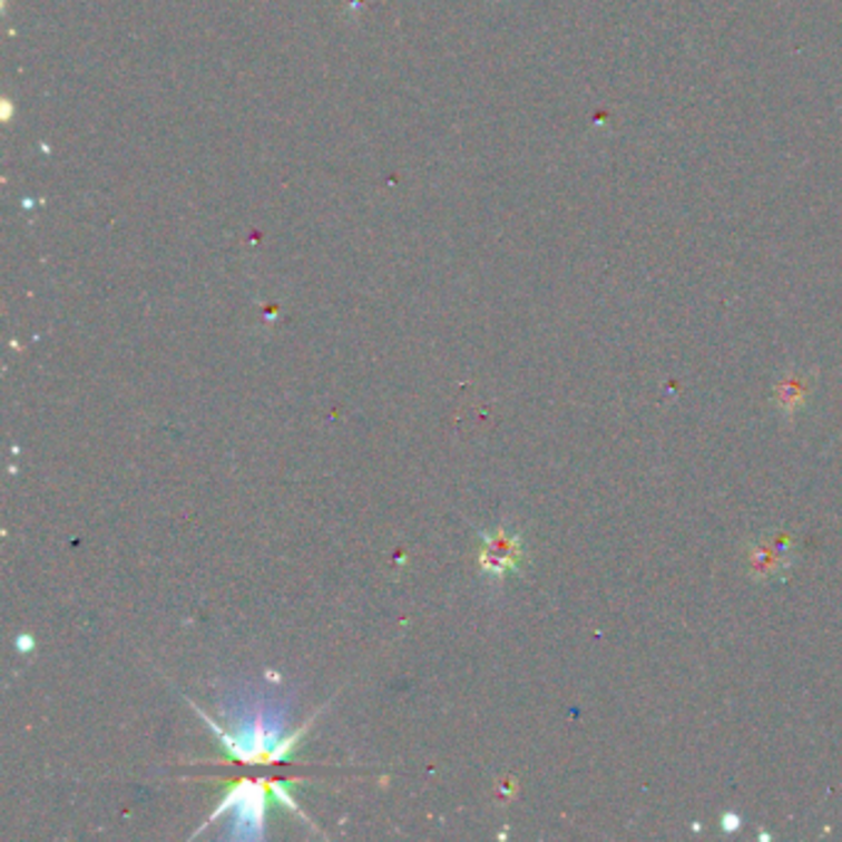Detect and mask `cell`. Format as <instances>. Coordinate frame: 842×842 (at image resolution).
I'll return each mask as SVG.
<instances>
[{"mask_svg":"<svg viewBox=\"0 0 842 842\" xmlns=\"http://www.w3.org/2000/svg\"><path fill=\"white\" fill-rule=\"evenodd\" d=\"M267 791L275 795L277 801H282L292 811H297V803L290 799V793L284 791L282 783H270V786H263V783H253V781H243L233 786V791L227 793V799L223 805H218V811L213 813V817H218L227 811L235 813V825L243 830L247 835H260L265 823V811H267Z\"/></svg>","mask_w":842,"mask_h":842,"instance_id":"1","label":"cell"},{"mask_svg":"<svg viewBox=\"0 0 842 842\" xmlns=\"http://www.w3.org/2000/svg\"><path fill=\"white\" fill-rule=\"evenodd\" d=\"M521 561V541L517 533L507 531H489L482 533V554L480 564L482 571L492 578H502L509 571H515Z\"/></svg>","mask_w":842,"mask_h":842,"instance_id":"2","label":"cell"}]
</instances>
